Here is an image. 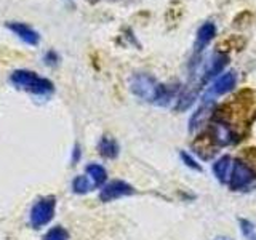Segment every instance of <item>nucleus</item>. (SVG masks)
I'll list each match as a JSON object with an SVG mask.
<instances>
[{
    "instance_id": "4468645a",
    "label": "nucleus",
    "mask_w": 256,
    "mask_h": 240,
    "mask_svg": "<svg viewBox=\"0 0 256 240\" xmlns=\"http://www.w3.org/2000/svg\"><path fill=\"white\" fill-rule=\"evenodd\" d=\"M92 189H94V186L86 174L76 176L74 181H72V190H74L76 194H86V192H90Z\"/></svg>"
},
{
    "instance_id": "7ed1b4c3",
    "label": "nucleus",
    "mask_w": 256,
    "mask_h": 240,
    "mask_svg": "<svg viewBox=\"0 0 256 240\" xmlns=\"http://www.w3.org/2000/svg\"><path fill=\"white\" fill-rule=\"evenodd\" d=\"M256 180V166L245 156L237 157L232 162V172L229 178V186L232 190H244L250 188Z\"/></svg>"
},
{
    "instance_id": "39448f33",
    "label": "nucleus",
    "mask_w": 256,
    "mask_h": 240,
    "mask_svg": "<svg viewBox=\"0 0 256 240\" xmlns=\"http://www.w3.org/2000/svg\"><path fill=\"white\" fill-rule=\"evenodd\" d=\"M134 192L136 190L132 184H128L122 180H116V181H110L108 184H104V186L101 188L100 200L101 202H114V200H117V198L133 196Z\"/></svg>"
},
{
    "instance_id": "9d476101",
    "label": "nucleus",
    "mask_w": 256,
    "mask_h": 240,
    "mask_svg": "<svg viewBox=\"0 0 256 240\" xmlns=\"http://www.w3.org/2000/svg\"><path fill=\"white\" fill-rule=\"evenodd\" d=\"M232 162H234V160H232L230 156H222L213 164V174L221 184L229 182L230 172H232Z\"/></svg>"
},
{
    "instance_id": "20e7f679",
    "label": "nucleus",
    "mask_w": 256,
    "mask_h": 240,
    "mask_svg": "<svg viewBox=\"0 0 256 240\" xmlns=\"http://www.w3.org/2000/svg\"><path fill=\"white\" fill-rule=\"evenodd\" d=\"M56 210V197L54 196H45L36 200L29 213V222L34 229H40L46 226L53 220Z\"/></svg>"
},
{
    "instance_id": "6e6552de",
    "label": "nucleus",
    "mask_w": 256,
    "mask_h": 240,
    "mask_svg": "<svg viewBox=\"0 0 256 240\" xmlns=\"http://www.w3.org/2000/svg\"><path fill=\"white\" fill-rule=\"evenodd\" d=\"M236 84H237L236 72H226V74H222L220 78L214 80V84L210 86V92L206 93V96H210V98H214V96L226 94V93L234 90Z\"/></svg>"
},
{
    "instance_id": "1a4fd4ad",
    "label": "nucleus",
    "mask_w": 256,
    "mask_h": 240,
    "mask_svg": "<svg viewBox=\"0 0 256 240\" xmlns=\"http://www.w3.org/2000/svg\"><path fill=\"white\" fill-rule=\"evenodd\" d=\"M5 26H6V29H10L14 36H18L24 44H28V45H37L38 44V40H40L38 32H36L30 26H28V24L10 21V22H6Z\"/></svg>"
},
{
    "instance_id": "f3484780",
    "label": "nucleus",
    "mask_w": 256,
    "mask_h": 240,
    "mask_svg": "<svg viewBox=\"0 0 256 240\" xmlns=\"http://www.w3.org/2000/svg\"><path fill=\"white\" fill-rule=\"evenodd\" d=\"M246 238H250V240H256V234H254V230L252 232V234H248Z\"/></svg>"
},
{
    "instance_id": "f257e3e1",
    "label": "nucleus",
    "mask_w": 256,
    "mask_h": 240,
    "mask_svg": "<svg viewBox=\"0 0 256 240\" xmlns=\"http://www.w3.org/2000/svg\"><path fill=\"white\" fill-rule=\"evenodd\" d=\"M130 90L142 101L154 102L158 106H168L173 100H176V93H178L176 86L158 84L149 74H134L130 80Z\"/></svg>"
},
{
    "instance_id": "dca6fc26",
    "label": "nucleus",
    "mask_w": 256,
    "mask_h": 240,
    "mask_svg": "<svg viewBox=\"0 0 256 240\" xmlns=\"http://www.w3.org/2000/svg\"><path fill=\"white\" fill-rule=\"evenodd\" d=\"M180 158L182 160V164L186 165V166H189L190 170H196V172H202V165H200L197 160L192 157L189 152H186V150H181L180 152Z\"/></svg>"
},
{
    "instance_id": "f8f14e48",
    "label": "nucleus",
    "mask_w": 256,
    "mask_h": 240,
    "mask_svg": "<svg viewBox=\"0 0 256 240\" xmlns=\"http://www.w3.org/2000/svg\"><path fill=\"white\" fill-rule=\"evenodd\" d=\"M85 174L88 176V178H90V181L93 182L94 188H101L102 184L106 182V180H108L106 168H104L102 165H100V164H90V165H86Z\"/></svg>"
},
{
    "instance_id": "0eeeda50",
    "label": "nucleus",
    "mask_w": 256,
    "mask_h": 240,
    "mask_svg": "<svg viewBox=\"0 0 256 240\" xmlns=\"http://www.w3.org/2000/svg\"><path fill=\"white\" fill-rule=\"evenodd\" d=\"M213 106H214V100L210 98V96H205L204 102L200 104V108L194 112V116L190 117V122H189L190 133L198 132L200 128L206 125L210 117H213Z\"/></svg>"
},
{
    "instance_id": "2eb2a0df",
    "label": "nucleus",
    "mask_w": 256,
    "mask_h": 240,
    "mask_svg": "<svg viewBox=\"0 0 256 240\" xmlns=\"http://www.w3.org/2000/svg\"><path fill=\"white\" fill-rule=\"evenodd\" d=\"M44 240H69V232L62 226H54L46 232Z\"/></svg>"
},
{
    "instance_id": "a211bd4d",
    "label": "nucleus",
    "mask_w": 256,
    "mask_h": 240,
    "mask_svg": "<svg viewBox=\"0 0 256 240\" xmlns=\"http://www.w3.org/2000/svg\"><path fill=\"white\" fill-rule=\"evenodd\" d=\"M216 240H229V238H224V237H222V238H216Z\"/></svg>"
},
{
    "instance_id": "f03ea898",
    "label": "nucleus",
    "mask_w": 256,
    "mask_h": 240,
    "mask_svg": "<svg viewBox=\"0 0 256 240\" xmlns=\"http://www.w3.org/2000/svg\"><path fill=\"white\" fill-rule=\"evenodd\" d=\"M10 82L20 88V90L30 92L32 94L37 96H50L54 90L53 84L48 78L38 77L36 72L26 70V69H18L10 76Z\"/></svg>"
},
{
    "instance_id": "ddd939ff",
    "label": "nucleus",
    "mask_w": 256,
    "mask_h": 240,
    "mask_svg": "<svg viewBox=\"0 0 256 240\" xmlns=\"http://www.w3.org/2000/svg\"><path fill=\"white\" fill-rule=\"evenodd\" d=\"M216 34V29H214V24L213 22H205L202 28L198 29L197 32V52L204 50V48L210 44V40L214 37Z\"/></svg>"
},
{
    "instance_id": "9b49d317",
    "label": "nucleus",
    "mask_w": 256,
    "mask_h": 240,
    "mask_svg": "<svg viewBox=\"0 0 256 240\" xmlns=\"http://www.w3.org/2000/svg\"><path fill=\"white\" fill-rule=\"evenodd\" d=\"M98 152L104 158H110V160L116 158L118 156V142L109 134L102 136L98 142Z\"/></svg>"
},
{
    "instance_id": "423d86ee",
    "label": "nucleus",
    "mask_w": 256,
    "mask_h": 240,
    "mask_svg": "<svg viewBox=\"0 0 256 240\" xmlns=\"http://www.w3.org/2000/svg\"><path fill=\"white\" fill-rule=\"evenodd\" d=\"M228 64V56L226 54H221V53H214L210 60L205 62V66L202 68V70H198L196 77L200 78V82L204 85L208 82V80H212L214 76H218L220 72L226 68Z\"/></svg>"
}]
</instances>
